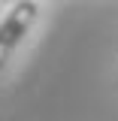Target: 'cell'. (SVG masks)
<instances>
[{
    "mask_svg": "<svg viewBox=\"0 0 118 121\" xmlns=\"http://www.w3.org/2000/svg\"><path fill=\"white\" fill-rule=\"evenodd\" d=\"M0 3H18V0H0Z\"/></svg>",
    "mask_w": 118,
    "mask_h": 121,
    "instance_id": "7a4b0ae2",
    "label": "cell"
},
{
    "mask_svg": "<svg viewBox=\"0 0 118 121\" xmlns=\"http://www.w3.org/2000/svg\"><path fill=\"white\" fill-rule=\"evenodd\" d=\"M33 18H36V3L33 0H18L12 9L6 12V18L0 21V67L9 60L12 48L21 43V36L30 30Z\"/></svg>",
    "mask_w": 118,
    "mask_h": 121,
    "instance_id": "6da1fadb",
    "label": "cell"
}]
</instances>
